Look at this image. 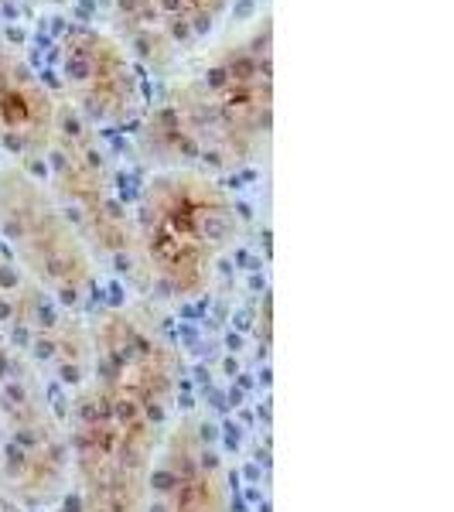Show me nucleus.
<instances>
[{"instance_id": "2", "label": "nucleus", "mask_w": 454, "mask_h": 512, "mask_svg": "<svg viewBox=\"0 0 454 512\" xmlns=\"http://www.w3.org/2000/svg\"><path fill=\"white\" fill-rule=\"evenodd\" d=\"M274 130V21L263 14L144 106L137 151L154 171H239L267 154Z\"/></svg>"}, {"instance_id": "3", "label": "nucleus", "mask_w": 454, "mask_h": 512, "mask_svg": "<svg viewBox=\"0 0 454 512\" xmlns=\"http://www.w3.org/2000/svg\"><path fill=\"white\" fill-rule=\"evenodd\" d=\"M134 263L164 301H195L236 246L239 202L216 175L154 171L134 212Z\"/></svg>"}, {"instance_id": "4", "label": "nucleus", "mask_w": 454, "mask_h": 512, "mask_svg": "<svg viewBox=\"0 0 454 512\" xmlns=\"http://www.w3.org/2000/svg\"><path fill=\"white\" fill-rule=\"evenodd\" d=\"M0 239L14 267L62 308L82 311L93 301L96 256L55 202L52 188L14 161L0 164Z\"/></svg>"}, {"instance_id": "12", "label": "nucleus", "mask_w": 454, "mask_h": 512, "mask_svg": "<svg viewBox=\"0 0 454 512\" xmlns=\"http://www.w3.org/2000/svg\"><path fill=\"white\" fill-rule=\"evenodd\" d=\"M11 355H14V349H11V345L4 342V338H0V369H4L7 362H11Z\"/></svg>"}, {"instance_id": "11", "label": "nucleus", "mask_w": 454, "mask_h": 512, "mask_svg": "<svg viewBox=\"0 0 454 512\" xmlns=\"http://www.w3.org/2000/svg\"><path fill=\"white\" fill-rule=\"evenodd\" d=\"M62 106L11 41L0 38V151L28 168L45 158Z\"/></svg>"}, {"instance_id": "5", "label": "nucleus", "mask_w": 454, "mask_h": 512, "mask_svg": "<svg viewBox=\"0 0 454 512\" xmlns=\"http://www.w3.org/2000/svg\"><path fill=\"white\" fill-rule=\"evenodd\" d=\"M0 485L21 506H48L69 485V441L18 352L0 369Z\"/></svg>"}, {"instance_id": "10", "label": "nucleus", "mask_w": 454, "mask_h": 512, "mask_svg": "<svg viewBox=\"0 0 454 512\" xmlns=\"http://www.w3.org/2000/svg\"><path fill=\"white\" fill-rule=\"evenodd\" d=\"M233 0H113L120 45L147 72H171L219 28Z\"/></svg>"}, {"instance_id": "6", "label": "nucleus", "mask_w": 454, "mask_h": 512, "mask_svg": "<svg viewBox=\"0 0 454 512\" xmlns=\"http://www.w3.org/2000/svg\"><path fill=\"white\" fill-rule=\"evenodd\" d=\"M52 161V195L72 219L89 253L106 263H134V222L123 209L110 164L96 140V127L79 120L65 106L48 147Z\"/></svg>"}, {"instance_id": "8", "label": "nucleus", "mask_w": 454, "mask_h": 512, "mask_svg": "<svg viewBox=\"0 0 454 512\" xmlns=\"http://www.w3.org/2000/svg\"><path fill=\"white\" fill-rule=\"evenodd\" d=\"M69 110L89 127H120L144 113V82L134 55L113 31L69 28L59 48Z\"/></svg>"}, {"instance_id": "7", "label": "nucleus", "mask_w": 454, "mask_h": 512, "mask_svg": "<svg viewBox=\"0 0 454 512\" xmlns=\"http://www.w3.org/2000/svg\"><path fill=\"white\" fill-rule=\"evenodd\" d=\"M0 338L35 373L48 369L79 386L89 369V325L24 277L11 260H0Z\"/></svg>"}, {"instance_id": "1", "label": "nucleus", "mask_w": 454, "mask_h": 512, "mask_svg": "<svg viewBox=\"0 0 454 512\" xmlns=\"http://www.w3.org/2000/svg\"><path fill=\"white\" fill-rule=\"evenodd\" d=\"M178 383L181 352L147 308H113L89 325V369L65 431L76 512H144Z\"/></svg>"}, {"instance_id": "13", "label": "nucleus", "mask_w": 454, "mask_h": 512, "mask_svg": "<svg viewBox=\"0 0 454 512\" xmlns=\"http://www.w3.org/2000/svg\"><path fill=\"white\" fill-rule=\"evenodd\" d=\"M0 512H18V509H14V506H0Z\"/></svg>"}, {"instance_id": "9", "label": "nucleus", "mask_w": 454, "mask_h": 512, "mask_svg": "<svg viewBox=\"0 0 454 512\" xmlns=\"http://www.w3.org/2000/svg\"><path fill=\"white\" fill-rule=\"evenodd\" d=\"M144 512H233L229 468L205 417L171 420L154 454Z\"/></svg>"}]
</instances>
